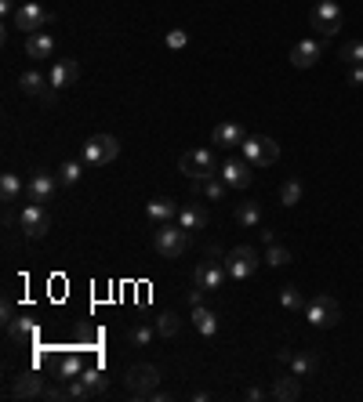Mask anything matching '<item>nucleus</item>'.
Returning <instances> with one entry per match:
<instances>
[{"mask_svg": "<svg viewBox=\"0 0 363 402\" xmlns=\"http://www.w3.org/2000/svg\"><path fill=\"white\" fill-rule=\"evenodd\" d=\"M178 171L193 181V189H200L203 181L218 178V160H215V152H211V149H189V152H182Z\"/></svg>", "mask_w": 363, "mask_h": 402, "instance_id": "1", "label": "nucleus"}, {"mask_svg": "<svg viewBox=\"0 0 363 402\" xmlns=\"http://www.w3.org/2000/svg\"><path fill=\"white\" fill-rule=\"evenodd\" d=\"M189 236L193 232H186V229H182V225H157V232H153V251L160 254V258H182V254H186L189 251Z\"/></svg>", "mask_w": 363, "mask_h": 402, "instance_id": "2", "label": "nucleus"}, {"mask_svg": "<svg viewBox=\"0 0 363 402\" xmlns=\"http://www.w3.org/2000/svg\"><path fill=\"white\" fill-rule=\"evenodd\" d=\"M306 319L313 326H320V330H330V326L342 323V308H338V301L330 294H316L313 301H306Z\"/></svg>", "mask_w": 363, "mask_h": 402, "instance_id": "3", "label": "nucleus"}, {"mask_svg": "<svg viewBox=\"0 0 363 402\" xmlns=\"http://www.w3.org/2000/svg\"><path fill=\"white\" fill-rule=\"evenodd\" d=\"M124 384H128V395L131 398H149V395L157 391V384H160V369L153 362H138V366L128 369Z\"/></svg>", "mask_w": 363, "mask_h": 402, "instance_id": "4", "label": "nucleus"}, {"mask_svg": "<svg viewBox=\"0 0 363 402\" xmlns=\"http://www.w3.org/2000/svg\"><path fill=\"white\" fill-rule=\"evenodd\" d=\"M120 156V142L113 134H91L84 142V163L87 167H106Z\"/></svg>", "mask_w": 363, "mask_h": 402, "instance_id": "5", "label": "nucleus"}, {"mask_svg": "<svg viewBox=\"0 0 363 402\" xmlns=\"http://www.w3.org/2000/svg\"><path fill=\"white\" fill-rule=\"evenodd\" d=\"M240 152H244V160H251L255 167H272L280 160V145L265 138V134H251L244 138V145H240Z\"/></svg>", "mask_w": 363, "mask_h": 402, "instance_id": "6", "label": "nucleus"}, {"mask_svg": "<svg viewBox=\"0 0 363 402\" xmlns=\"http://www.w3.org/2000/svg\"><path fill=\"white\" fill-rule=\"evenodd\" d=\"M258 265H262V258H258L255 246H233V251L225 254V272H229V280H251Z\"/></svg>", "mask_w": 363, "mask_h": 402, "instance_id": "7", "label": "nucleus"}, {"mask_svg": "<svg viewBox=\"0 0 363 402\" xmlns=\"http://www.w3.org/2000/svg\"><path fill=\"white\" fill-rule=\"evenodd\" d=\"M15 222H18V229H22L29 239H40V236L51 229V214L44 210V203H26Z\"/></svg>", "mask_w": 363, "mask_h": 402, "instance_id": "8", "label": "nucleus"}, {"mask_svg": "<svg viewBox=\"0 0 363 402\" xmlns=\"http://www.w3.org/2000/svg\"><path fill=\"white\" fill-rule=\"evenodd\" d=\"M309 18H313V29H316L320 37H335L338 29H342V8L335 4V0H320Z\"/></svg>", "mask_w": 363, "mask_h": 402, "instance_id": "9", "label": "nucleus"}, {"mask_svg": "<svg viewBox=\"0 0 363 402\" xmlns=\"http://www.w3.org/2000/svg\"><path fill=\"white\" fill-rule=\"evenodd\" d=\"M218 178L229 185V189H247L255 181V163L251 160H225L218 167Z\"/></svg>", "mask_w": 363, "mask_h": 402, "instance_id": "10", "label": "nucleus"}, {"mask_svg": "<svg viewBox=\"0 0 363 402\" xmlns=\"http://www.w3.org/2000/svg\"><path fill=\"white\" fill-rule=\"evenodd\" d=\"M58 185L62 181H58L51 171H33V178H29V185H26V196H29V203H51Z\"/></svg>", "mask_w": 363, "mask_h": 402, "instance_id": "11", "label": "nucleus"}, {"mask_svg": "<svg viewBox=\"0 0 363 402\" xmlns=\"http://www.w3.org/2000/svg\"><path fill=\"white\" fill-rule=\"evenodd\" d=\"M15 25L26 29V33H40L44 25H51V11L40 8V4H18V11H15Z\"/></svg>", "mask_w": 363, "mask_h": 402, "instance_id": "12", "label": "nucleus"}, {"mask_svg": "<svg viewBox=\"0 0 363 402\" xmlns=\"http://www.w3.org/2000/svg\"><path fill=\"white\" fill-rule=\"evenodd\" d=\"M225 265H215V261H207V265H200L196 272H193V287H200V290H207V294H215V290H222L225 287Z\"/></svg>", "mask_w": 363, "mask_h": 402, "instance_id": "13", "label": "nucleus"}, {"mask_svg": "<svg viewBox=\"0 0 363 402\" xmlns=\"http://www.w3.org/2000/svg\"><path fill=\"white\" fill-rule=\"evenodd\" d=\"M280 362L291 366L294 377H313L316 369H320V359H316L313 352H291V348H280Z\"/></svg>", "mask_w": 363, "mask_h": 402, "instance_id": "14", "label": "nucleus"}, {"mask_svg": "<svg viewBox=\"0 0 363 402\" xmlns=\"http://www.w3.org/2000/svg\"><path fill=\"white\" fill-rule=\"evenodd\" d=\"M244 127L240 123H233V120H225V123H218L215 131H211V145H218V149H240L244 145Z\"/></svg>", "mask_w": 363, "mask_h": 402, "instance_id": "15", "label": "nucleus"}, {"mask_svg": "<svg viewBox=\"0 0 363 402\" xmlns=\"http://www.w3.org/2000/svg\"><path fill=\"white\" fill-rule=\"evenodd\" d=\"M320 54H323V44H320V40H301V44H294V51H291V66H294V69H313L316 62H320Z\"/></svg>", "mask_w": 363, "mask_h": 402, "instance_id": "16", "label": "nucleus"}, {"mask_svg": "<svg viewBox=\"0 0 363 402\" xmlns=\"http://www.w3.org/2000/svg\"><path fill=\"white\" fill-rule=\"evenodd\" d=\"M44 388H48V384H44V377L29 369V374L15 377V384H11V398H40V395H44Z\"/></svg>", "mask_w": 363, "mask_h": 402, "instance_id": "17", "label": "nucleus"}, {"mask_svg": "<svg viewBox=\"0 0 363 402\" xmlns=\"http://www.w3.org/2000/svg\"><path fill=\"white\" fill-rule=\"evenodd\" d=\"M80 76V62H73V58H62V62H55V66H51V87L55 91H62V87H69L73 80Z\"/></svg>", "mask_w": 363, "mask_h": 402, "instance_id": "18", "label": "nucleus"}, {"mask_svg": "<svg viewBox=\"0 0 363 402\" xmlns=\"http://www.w3.org/2000/svg\"><path fill=\"white\" fill-rule=\"evenodd\" d=\"M178 225L186 229V232L207 229V210H203L200 203H182V207H178Z\"/></svg>", "mask_w": 363, "mask_h": 402, "instance_id": "19", "label": "nucleus"}, {"mask_svg": "<svg viewBox=\"0 0 363 402\" xmlns=\"http://www.w3.org/2000/svg\"><path fill=\"white\" fill-rule=\"evenodd\" d=\"M145 214H149V218H153L157 225H167V222L178 218V203L167 200V196H153V200L145 203Z\"/></svg>", "mask_w": 363, "mask_h": 402, "instance_id": "20", "label": "nucleus"}, {"mask_svg": "<svg viewBox=\"0 0 363 402\" xmlns=\"http://www.w3.org/2000/svg\"><path fill=\"white\" fill-rule=\"evenodd\" d=\"M18 87H22V95H29V98H44L51 91V80L44 73H37V69H29V73L18 76Z\"/></svg>", "mask_w": 363, "mask_h": 402, "instance_id": "21", "label": "nucleus"}, {"mask_svg": "<svg viewBox=\"0 0 363 402\" xmlns=\"http://www.w3.org/2000/svg\"><path fill=\"white\" fill-rule=\"evenodd\" d=\"M84 374V359L77 355V352H69V355H62V359H58L55 362V381H73V377H80Z\"/></svg>", "mask_w": 363, "mask_h": 402, "instance_id": "22", "label": "nucleus"}, {"mask_svg": "<svg viewBox=\"0 0 363 402\" xmlns=\"http://www.w3.org/2000/svg\"><path fill=\"white\" fill-rule=\"evenodd\" d=\"M26 54L29 58H51L55 54V37L51 33H29L26 37Z\"/></svg>", "mask_w": 363, "mask_h": 402, "instance_id": "23", "label": "nucleus"}, {"mask_svg": "<svg viewBox=\"0 0 363 402\" xmlns=\"http://www.w3.org/2000/svg\"><path fill=\"white\" fill-rule=\"evenodd\" d=\"M277 402H294L298 395H301V384H298V377L294 374H287V377H277L272 381V391H269Z\"/></svg>", "mask_w": 363, "mask_h": 402, "instance_id": "24", "label": "nucleus"}, {"mask_svg": "<svg viewBox=\"0 0 363 402\" xmlns=\"http://www.w3.org/2000/svg\"><path fill=\"white\" fill-rule=\"evenodd\" d=\"M193 326H196L200 337H215V333H218V316L211 312V308L196 304V308H193Z\"/></svg>", "mask_w": 363, "mask_h": 402, "instance_id": "25", "label": "nucleus"}, {"mask_svg": "<svg viewBox=\"0 0 363 402\" xmlns=\"http://www.w3.org/2000/svg\"><path fill=\"white\" fill-rule=\"evenodd\" d=\"M0 200H4L8 207L22 200V181H18V174H11V171L0 174Z\"/></svg>", "mask_w": 363, "mask_h": 402, "instance_id": "26", "label": "nucleus"}, {"mask_svg": "<svg viewBox=\"0 0 363 402\" xmlns=\"http://www.w3.org/2000/svg\"><path fill=\"white\" fill-rule=\"evenodd\" d=\"M262 222V207L255 200H244V203H236V225H244V229H255Z\"/></svg>", "mask_w": 363, "mask_h": 402, "instance_id": "27", "label": "nucleus"}, {"mask_svg": "<svg viewBox=\"0 0 363 402\" xmlns=\"http://www.w3.org/2000/svg\"><path fill=\"white\" fill-rule=\"evenodd\" d=\"M8 333H11V341H37V323L33 319H11Z\"/></svg>", "mask_w": 363, "mask_h": 402, "instance_id": "28", "label": "nucleus"}, {"mask_svg": "<svg viewBox=\"0 0 363 402\" xmlns=\"http://www.w3.org/2000/svg\"><path fill=\"white\" fill-rule=\"evenodd\" d=\"M80 377H84V381L91 384V391H95V398H99V395H106V388H109V377L102 374L99 366H84V374H80Z\"/></svg>", "mask_w": 363, "mask_h": 402, "instance_id": "29", "label": "nucleus"}, {"mask_svg": "<svg viewBox=\"0 0 363 402\" xmlns=\"http://www.w3.org/2000/svg\"><path fill=\"white\" fill-rule=\"evenodd\" d=\"M280 203H284V207H298V203H301V181H298V178H287V181L280 185Z\"/></svg>", "mask_w": 363, "mask_h": 402, "instance_id": "30", "label": "nucleus"}, {"mask_svg": "<svg viewBox=\"0 0 363 402\" xmlns=\"http://www.w3.org/2000/svg\"><path fill=\"white\" fill-rule=\"evenodd\" d=\"M280 304L287 308V312H306V297H301L298 287H284L280 290Z\"/></svg>", "mask_w": 363, "mask_h": 402, "instance_id": "31", "label": "nucleus"}, {"mask_svg": "<svg viewBox=\"0 0 363 402\" xmlns=\"http://www.w3.org/2000/svg\"><path fill=\"white\" fill-rule=\"evenodd\" d=\"M153 326H157V333H160V337H174V333L182 330V319H178L174 312H160Z\"/></svg>", "mask_w": 363, "mask_h": 402, "instance_id": "32", "label": "nucleus"}, {"mask_svg": "<svg viewBox=\"0 0 363 402\" xmlns=\"http://www.w3.org/2000/svg\"><path fill=\"white\" fill-rule=\"evenodd\" d=\"M225 189H229V185H225L222 178H211V181H203V185H200V193H203V196H207L211 203L225 200ZM193 193H196V189H193Z\"/></svg>", "mask_w": 363, "mask_h": 402, "instance_id": "33", "label": "nucleus"}, {"mask_svg": "<svg viewBox=\"0 0 363 402\" xmlns=\"http://www.w3.org/2000/svg\"><path fill=\"white\" fill-rule=\"evenodd\" d=\"M265 265H272V268L291 265V251H287V246H280V243H272L269 251H265Z\"/></svg>", "mask_w": 363, "mask_h": 402, "instance_id": "34", "label": "nucleus"}, {"mask_svg": "<svg viewBox=\"0 0 363 402\" xmlns=\"http://www.w3.org/2000/svg\"><path fill=\"white\" fill-rule=\"evenodd\" d=\"M153 333H157V326L138 323V326H131V330H128V341H131V345H138V348H145L149 341H153Z\"/></svg>", "mask_w": 363, "mask_h": 402, "instance_id": "35", "label": "nucleus"}, {"mask_svg": "<svg viewBox=\"0 0 363 402\" xmlns=\"http://www.w3.org/2000/svg\"><path fill=\"white\" fill-rule=\"evenodd\" d=\"M342 62H345V66H363V40L342 44Z\"/></svg>", "mask_w": 363, "mask_h": 402, "instance_id": "36", "label": "nucleus"}, {"mask_svg": "<svg viewBox=\"0 0 363 402\" xmlns=\"http://www.w3.org/2000/svg\"><path fill=\"white\" fill-rule=\"evenodd\" d=\"M80 174H84V167H80L77 160H66L62 167H58V181H62V185H77Z\"/></svg>", "mask_w": 363, "mask_h": 402, "instance_id": "37", "label": "nucleus"}, {"mask_svg": "<svg viewBox=\"0 0 363 402\" xmlns=\"http://www.w3.org/2000/svg\"><path fill=\"white\" fill-rule=\"evenodd\" d=\"M66 388H69V398H77V402H87V398H95V391H91V384H87L84 377H73V381H69Z\"/></svg>", "mask_w": 363, "mask_h": 402, "instance_id": "38", "label": "nucleus"}, {"mask_svg": "<svg viewBox=\"0 0 363 402\" xmlns=\"http://www.w3.org/2000/svg\"><path fill=\"white\" fill-rule=\"evenodd\" d=\"M40 398H44V402H66V398H69V388H66V381H62V384H48Z\"/></svg>", "mask_w": 363, "mask_h": 402, "instance_id": "39", "label": "nucleus"}, {"mask_svg": "<svg viewBox=\"0 0 363 402\" xmlns=\"http://www.w3.org/2000/svg\"><path fill=\"white\" fill-rule=\"evenodd\" d=\"M164 44H167L171 51H182V47L189 44V33H186V29H171V33L164 37Z\"/></svg>", "mask_w": 363, "mask_h": 402, "instance_id": "40", "label": "nucleus"}, {"mask_svg": "<svg viewBox=\"0 0 363 402\" xmlns=\"http://www.w3.org/2000/svg\"><path fill=\"white\" fill-rule=\"evenodd\" d=\"M258 239H262L265 246H272V243H277V232H272V229H258Z\"/></svg>", "mask_w": 363, "mask_h": 402, "instance_id": "41", "label": "nucleus"}, {"mask_svg": "<svg viewBox=\"0 0 363 402\" xmlns=\"http://www.w3.org/2000/svg\"><path fill=\"white\" fill-rule=\"evenodd\" d=\"M203 294H207V290L193 287V290H189V304H193V308H196V304H203Z\"/></svg>", "mask_w": 363, "mask_h": 402, "instance_id": "42", "label": "nucleus"}, {"mask_svg": "<svg viewBox=\"0 0 363 402\" xmlns=\"http://www.w3.org/2000/svg\"><path fill=\"white\" fill-rule=\"evenodd\" d=\"M0 319H4V326L15 319V312H11V301H4V308H0Z\"/></svg>", "mask_w": 363, "mask_h": 402, "instance_id": "43", "label": "nucleus"}, {"mask_svg": "<svg viewBox=\"0 0 363 402\" xmlns=\"http://www.w3.org/2000/svg\"><path fill=\"white\" fill-rule=\"evenodd\" d=\"M247 398H251V402H262V398H272V395H265L262 388H247Z\"/></svg>", "mask_w": 363, "mask_h": 402, "instance_id": "44", "label": "nucleus"}, {"mask_svg": "<svg viewBox=\"0 0 363 402\" xmlns=\"http://www.w3.org/2000/svg\"><path fill=\"white\" fill-rule=\"evenodd\" d=\"M349 84H356V87L363 84V66H352V73H349Z\"/></svg>", "mask_w": 363, "mask_h": 402, "instance_id": "45", "label": "nucleus"}, {"mask_svg": "<svg viewBox=\"0 0 363 402\" xmlns=\"http://www.w3.org/2000/svg\"><path fill=\"white\" fill-rule=\"evenodd\" d=\"M0 11H4V15H15L18 8H15V0H0Z\"/></svg>", "mask_w": 363, "mask_h": 402, "instance_id": "46", "label": "nucleus"}, {"mask_svg": "<svg viewBox=\"0 0 363 402\" xmlns=\"http://www.w3.org/2000/svg\"><path fill=\"white\" fill-rule=\"evenodd\" d=\"M149 398H153V402H171V395H167V391H153Z\"/></svg>", "mask_w": 363, "mask_h": 402, "instance_id": "47", "label": "nucleus"}]
</instances>
